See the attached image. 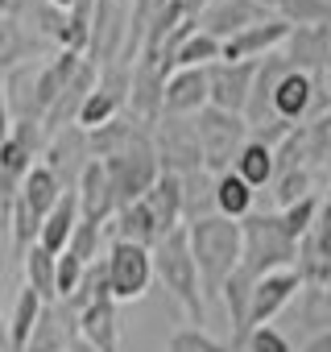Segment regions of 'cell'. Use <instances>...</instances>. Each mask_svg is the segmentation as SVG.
I'll return each mask as SVG.
<instances>
[{
  "mask_svg": "<svg viewBox=\"0 0 331 352\" xmlns=\"http://www.w3.org/2000/svg\"><path fill=\"white\" fill-rule=\"evenodd\" d=\"M104 166H108V179H112V187H116L120 208L145 199V191L161 179V162H157V149H153V129L141 124L112 157H104ZM120 208H116V212H120Z\"/></svg>",
  "mask_w": 331,
  "mask_h": 352,
  "instance_id": "277c9868",
  "label": "cell"
},
{
  "mask_svg": "<svg viewBox=\"0 0 331 352\" xmlns=\"http://www.w3.org/2000/svg\"><path fill=\"white\" fill-rule=\"evenodd\" d=\"M120 108H124V104H120L108 87H95V91L87 96V104H83V112H79V120H75V124H79L83 133L104 129L108 120H116V116H120Z\"/></svg>",
  "mask_w": 331,
  "mask_h": 352,
  "instance_id": "e575fe53",
  "label": "cell"
},
{
  "mask_svg": "<svg viewBox=\"0 0 331 352\" xmlns=\"http://www.w3.org/2000/svg\"><path fill=\"white\" fill-rule=\"evenodd\" d=\"M216 216V174L207 170H195V174H183V220L187 228Z\"/></svg>",
  "mask_w": 331,
  "mask_h": 352,
  "instance_id": "d4e9b609",
  "label": "cell"
},
{
  "mask_svg": "<svg viewBox=\"0 0 331 352\" xmlns=\"http://www.w3.org/2000/svg\"><path fill=\"white\" fill-rule=\"evenodd\" d=\"M13 133V108H9V96H5V79H0V141Z\"/></svg>",
  "mask_w": 331,
  "mask_h": 352,
  "instance_id": "60d3db41",
  "label": "cell"
},
{
  "mask_svg": "<svg viewBox=\"0 0 331 352\" xmlns=\"http://www.w3.org/2000/svg\"><path fill=\"white\" fill-rule=\"evenodd\" d=\"M21 265H25V286L38 290V298H42L46 307L58 302V257L46 253L42 245H34V249L21 257Z\"/></svg>",
  "mask_w": 331,
  "mask_h": 352,
  "instance_id": "83f0119b",
  "label": "cell"
},
{
  "mask_svg": "<svg viewBox=\"0 0 331 352\" xmlns=\"http://www.w3.org/2000/svg\"><path fill=\"white\" fill-rule=\"evenodd\" d=\"M257 67H261V63H224V58L212 63V67H207V96H212L207 108H220V112H236V116H244L249 96H253Z\"/></svg>",
  "mask_w": 331,
  "mask_h": 352,
  "instance_id": "30bf717a",
  "label": "cell"
},
{
  "mask_svg": "<svg viewBox=\"0 0 331 352\" xmlns=\"http://www.w3.org/2000/svg\"><path fill=\"white\" fill-rule=\"evenodd\" d=\"M269 17H273V13H269V9H261L257 0H212V5L199 13V25H203L212 38L232 42L236 34H244V30H253V25L269 21Z\"/></svg>",
  "mask_w": 331,
  "mask_h": 352,
  "instance_id": "5bb4252c",
  "label": "cell"
},
{
  "mask_svg": "<svg viewBox=\"0 0 331 352\" xmlns=\"http://www.w3.org/2000/svg\"><path fill=\"white\" fill-rule=\"evenodd\" d=\"M244 352H294V344H290V336H286L282 327L261 323V327H253V336H249Z\"/></svg>",
  "mask_w": 331,
  "mask_h": 352,
  "instance_id": "f35d334b",
  "label": "cell"
},
{
  "mask_svg": "<svg viewBox=\"0 0 331 352\" xmlns=\"http://www.w3.org/2000/svg\"><path fill=\"white\" fill-rule=\"evenodd\" d=\"M100 87V75H95V63L91 58H83V67L75 71V79L67 83V91L54 100V108L46 112V133L54 137V133H62V129H71L75 120H79V112H83V104H87V96Z\"/></svg>",
  "mask_w": 331,
  "mask_h": 352,
  "instance_id": "2e32d148",
  "label": "cell"
},
{
  "mask_svg": "<svg viewBox=\"0 0 331 352\" xmlns=\"http://www.w3.org/2000/svg\"><path fill=\"white\" fill-rule=\"evenodd\" d=\"M108 290L116 302H137L153 282V249L108 241Z\"/></svg>",
  "mask_w": 331,
  "mask_h": 352,
  "instance_id": "ba28073f",
  "label": "cell"
},
{
  "mask_svg": "<svg viewBox=\"0 0 331 352\" xmlns=\"http://www.w3.org/2000/svg\"><path fill=\"white\" fill-rule=\"evenodd\" d=\"M290 34H294V25H290V21L269 17V21H261V25H253V30L236 34L232 42H224V63H261V58H269V54L286 50Z\"/></svg>",
  "mask_w": 331,
  "mask_h": 352,
  "instance_id": "7c38bea8",
  "label": "cell"
},
{
  "mask_svg": "<svg viewBox=\"0 0 331 352\" xmlns=\"http://www.w3.org/2000/svg\"><path fill=\"white\" fill-rule=\"evenodd\" d=\"M75 336H79V315L67 302H50V307H42V319H38L25 352H67V344Z\"/></svg>",
  "mask_w": 331,
  "mask_h": 352,
  "instance_id": "ffe728a7",
  "label": "cell"
},
{
  "mask_svg": "<svg viewBox=\"0 0 331 352\" xmlns=\"http://www.w3.org/2000/svg\"><path fill=\"white\" fill-rule=\"evenodd\" d=\"M224 58V42L220 38H212L203 25L174 50V58H170V75L174 71H187V67H212V63H220Z\"/></svg>",
  "mask_w": 331,
  "mask_h": 352,
  "instance_id": "f546056e",
  "label": "cell"
},
{
  "mask_svg": "<svg viewBox=\"0 0 331 352\" xmlns=\"http://www.w3.org/2000/svg\"><path fill=\"white\" fill-rule=\"evenodd\" d=\"M282 54L298 71H327V30H294Z\"/></svg>",
  "mask_w": 331,
  "mask_h": 352,
  "instance_id": "484cf974",
  "label": "cell"
},
{
  "mask_svg": "<svg viewBox=\"0 0 331 352\" xmlns=\"http://www.w3.org/2000/svg\"><path fill=\"white\" fill-rule=\"evenodd\" d=\"M46 5L58 9V13H71V9H75V0H46Z\"/></svg>",
  "mask_w": 331,
  "mask_h": 352,
  "instance_id": "bcb514c9",
  "label": "cell"
},
{
  "mask_svg": "<svg viewBox=\"0 0 331 352\" xmlns=\"http://www.w3.org/2000/svg\"><path fill=\"white\" fill-rule=\"evenodd\" d=\"M62 195H67V187L58 183V174H54L46 162H38V166L25 174V183H21V199H25L42 220L58 208V199H62Z\"/></svg>",
  "mask_w": 331,
  "mask_h": 352,
  "instance_id": "cb8c5ba5",
  "label": "cell"
},
{
  "mask_svg": "<svg viewBox=\"0 0 331 352\" xmlns=\"http://www.w3.org/2000/svg\"><path fill=\"white\" fill-rule=\"evenodd\" d=\"M42 298H38V290H30V286H21L17 290V302H13V315H9V336H13V352H25L30 348V340H34V327H38V319H42Z\"/></svg>",
  "mask_w": 331,
  "mask_h": 352,
  "instance_id": "f1b7e54d",
  "label": "cell"
},
{
  "mask_svg": "<svg viewBox=\"0 0 331 352\" xmlns=\"http://www.w3.org/2000/svg\"><path fill=\"white\" fill-rule=\"evenodd\" d=\"M298 352H331V331H323V336H310V340H302V348Z\"/></svg>",
  "mask_w": 331,
  "mask_h": 352,
  "instance_id": "b9f144b4",
  "label": "cell"
},
{
  "mask_svg": "<svg viewBox=\"0 0 331 352\" xmlns=\"http://www.w3.org/2000/svg\"><path fill=\"white\" fill-rule=\"evenodd\" d=\"M145 208L153 212V224H157L161 236L187 228V220H183V179H179V174L161 170V179L145 191Z\"/></svg>",
  "mask_w": 331,
  "mask_h": 352,
  "instance_id": "ac0fdd59",
  "label": "cell"
},
{
  "mask_svg": "<svg viewBox=\"0 0 331 352\" xmlns=\"http://www.w3.org/2000/svg\"><path fill=\"white\" fill-rule=\"evenodd\" d=\"M166 79H170V71H166L153 54H141L137 58L133 83H128V108H133V116L145 129H153L166 116Z\"/></svg>",
  "mask_w": 331,
  "mask_h": 352,
  "instance_id": "9c48e42d",
  "label": "cell"
},
{
  "mask_svg": "<svg viewBox=\"0 0 331 352\" xmlns=\"http://www.w3.org/2000/svg\"><path fill=\"white\" fill-rule=\"evenodd\" d=\"M244 236V257L240 270L249 278H265L273 270H298V241L282 228L277 212H253L240 220Z\"/></svg>",
  "mask_w": 331,
  "mask_h": 352,
  "instance_id": "3957f363",
  "label": "cell"
},
{
  "mask_svg": "<svg viewBox=\"0 0 331 352\" xmlns=\"http://www.w3.org/2000/svg\"><path fill=\"white\" fill-rule=\"evenodd\" d=\"M273 17L290 21L294 30H331V0H277Z\"/></svg>",
  "mask_w": 331,
  "mask_h": 352,
  "instance_id": "1f68e13d",
  "label": "cell"
},
{
  "mask_svg": "<svg viewBox=\"0 0 331 352\" xmlns=\"http://www.w3.org/2000/svg\"><path fill=\"white\" fill-rule=\"evenodd\" d=\"M207 104V67H187L166 79V116H199Z\"/></svg>",
  "mask_w": 331,
  "mask_h": 352,
  "instance_id": "e0dca14e",
  "label": "cell"
},
{
  "mask_svg": "<svg viewBox=\"0 0 331 352\" xmlns=\"http://www.w3.org/2000/svg\"><path fill=\"white\" fill-rule=\"evenodd\" d=\"M187 232H191V253H195V265H199L203 298H224V286L240 270V257H244L240 224L224 220V216H207V220L191 224Z\"/></svg>",
  "mask_w": 331,
  "mask_h": 352,
  "instance_id": "6da1fadb",
  "label": "cell"
},
{
  "mask_svg": "<svg viewBox=\"0 0 331 352\" xmlns=\"http://www.w3.org/2000/svg\"><path fill=\"white\" fill-rule=\"evenodd\" d=\"M79 195L75 191H67L62 199H58V208L42 220V236H38V245L46 249V253H54V257H62L67 249H71V236H75V228H79Z\"/></svg>",
  "mask_w": 331,
  "mask_h": 352,
  "instance_id": "7402d4cb",
  "label": "cell"
},
{
  "mask_svg": "<svg viewBox=\"0 0 331 352\" xmlns=\"http://www.w3.org/2000/svg\"><path fill=\"white\" fill-rule=\"evenodd\" d=\"M253 199H257V191L240 179L236 170H228V174H220V179H216V216L240 224L244 216H253Z\"/></svg>",
  "mask_w": 331,
  "mask_h": 352,
  "instance_id": "4316f807",
  "label": "cell"
},
{
  "mask_svg": "<svg viewBox=\"0 0 331 352\" xmlns=\"http://www.w3.org/2000/svg\"><path fill=\"white\" fill-rule=\"evenodd\" d=\"M257 5H261V9H269V13H273V9H277V0H257Z\"/></svg>",
  "mask_w": 331,
  "mask_h": 352,
  "instance_id": "c3c4849f",
  "label": "cell"
},
{
  "mask_svg": "<svg viewBox=\"0 0 331 352\" xmlns=\"http://www.w3.org/2000/svg\"><path fill=\"white\" fill-rule=\"evenodd\" d=\"M0 352H13V336H9V315L0 311Z\"/></svg>",
  "mask_w": 331,
  "mask_h": 352,
  "instance_id": "7bdbcfd3",
  "label": "cell"
},
{
  "mask_svg": "<svg viewBox=\"0 0 331 352\" xmlns=\"http://www.w3.org/2000/svg\"><path fill=\"white\" fill-rule=\"evenodd\" d=\"M42 162L58 174V183H62L67 191H75V187H79V179H83V170H87V162H91L87 133H83L79 124H71V129L54 133V137H50V145H46V157H42Z\"/></svg>",
  "mask_w": 331,
  "mask_h": 352,
  "instance_id": "8fae6325",
  "label": "cell"
},
{
  "mask_svg": "<svg viewBox=\"0 0 331 352\" xmlns=\"http://www.w3.org/2000/svg\"><path fill=\"white\" fill-rule=\"evenodd\" d=\"M315 187H319V174L315 170H282L277 179H273V208L282 212V208H290L298 199H310V195H319Z\"/></svg>",
  "mask_w": 331,
  "mask_h": 352,
  "instance_id": "836d02e7",
  "label": "cell"
},
{
  "mask_svg": "<svg viewBox=\"0 0 331 352\" xmlns=\"http://www.w3.org/2000/svg\"><path fill=\"white\" fill-rule=\"evenodd\" d=\"M83 274H87V265H83L75 253H62V257H58V302H67V298L79 290Z\"/></svg>",
  "mask_w": 331,
  "mask_h": 352,
  "instance_id": "ab89813d",
  "label": "cell"
},
{
  "mask_svg": "<svg viewBox=\"0 0 331 352\" xmlns=\"http://www.w3.org/2000/svg\"><path fill=\"white\" fill-rule=\"evenodd\" d=\"M319 220H331V183L323 191V204H319Z\"/></svg>",
  "mask_w": 331,
  "mask_h": 352,
  "instance_id": "f6af8a7d",
  "label": "cell"
},
{
  "mask_svg": "<svg viewBox=\"0 0 331 352\" xmlns=\"http://www.w3.org/2000/svg\"><path fill=\"white\" fill-rule=\"evenodd\" d=\"M319 204H323V195H310V199H298V204L282 208V212H277L282 228H286L294 241H306L310 228H315V220H319Z\"/></svg>",
  "mask_w": 331,
  "mask_h": 352,
  "instance_id": "8d00e7d4",
  "label": "cell"
},
{
  "mask_svg": "<svg viewBox=\"0 0 331 352\" xmlns=\"http://www.w3.org/2000/svg\"><path fill=\"white\" fill-rule=\"evenodd\" d=\"M104 245H108V228H104V224H95V220H79V228H75V236H71V249H67V253H75L83 265H91V261H100Z\"/></svg>",
  "mask_w": 331,
  "mask_h": 352,
  "instance_id": "74e56055",
  "label": "cell"
},
{
  "mask_svg": "<svg viewBox=\"0 0 331 352\" xmlns=\"http://www.w3.org/2000/svg\"><path fill=\"white\" fill-rule=\"evenodd\" d=\"M153 278L170 290V298L191 315V323L203 319V282H199V265H195V253H191V232L179 228L170 236H161L153 245Z\"/></svg>",
  "mask_w": 331,
  "mask_h": 352,
  "instance_id": "7a4b0ae2",
  "label": "cell"
},
{
  "mask_svg": "<svg viewBox=\"0 0 331 352\" xmlns=\"http://www.w3.org/2000/svg\"><path fill=\"white\" fill-rule=\"evenodd\" d=\"M5 232H9V241H13V249L25 257L34 245H38V236H42V216L21 199V191H17V199H13V208H9V216H5Z\"/></svg>",
  "mask_w": 331,
  "mask_h": 352,
  "instance_id": "4dcf8cb0",
  "label": "cell"
},
{
  "mask_svg": "<svg viewBox=\"0 0 331 352\" xmlns=\"http://www.w3.org/2000/svg\"><path fill=\"white\" fill-rule=\"evenodd\" d=\"M232 170L240 174V179H244L253 191L273 187V179H277V149L265 145V141H257V137H249V145L240 149V157H236Z\"/></svg>",
  "mask_w": 331,
  "mask_h": 352,
  "instance_id": "603a6c76",
  "label": "cell"
},
{
  "mask_svg": "<svg viewBox=\"0 0 331 352\" xmlns=\"http://www.w3.org/2000/svg\"><path fill=\"white\" fill-rule=\"evenodd\" d=\"M13 9V0H0V21H5V13Z\"/></svg>",
  "mask_w": 331,
  "mask_h": 352,
  "instance_id": "7dc6e473",
  "label": "cell"
},
{
  "mask_svg": "<svg viewBox=\"0 0 331 352\" xmlns=\"http://www.w3.org/2000/svg\"><path fill=\"white\" fill-rule=\"evenodd\" d=\"M298 298H302L298 319H302V327H306V340H310V336L331 331V290H327V286L306 282V286L298 290Z\"/></svg>",
  "mask_w": 331,
  "mask_h": 352,
  "instance_id": "d6a6232c",
  "label": "cell"
},
{
  "mask_svg": "<svg viewBox=\"0 0 331 352\" xmlns=\"http://www.w3.org/2000/svg\"><path fill=\"white\" fill-rule=\"evenodd\" d=\"M306 282H302V274L298 270H273V274H265V278H257L253 282V307H249V315H253V327H261V323H273L294 298H298V290H302Z\"/></svg>",
  "mask_w": 331,
  "mask_h": 352,
  "instance_id": "4fadbf2b",
  "label": "cell"
},
{
  "mask_svg": "<svg viewBox=\"0 0 331 352\" xmlns=\"http://www.w3.org/2000/svg\"><path fill=\"white\" fill-rule=\"evenodd\" d=\"M195 129H199V149H203V170L207 174H228L240 157V149L249 145L253 129L244 116L236 112H220V108H203L195 116Z\"/></svg>",
  "mask_w": 331,
  "mask_h": 352,
  "instance_id": "5b68a950",
  "label": "cell"
},
{
  "mask_svg": "<svg viewBox=\"0 0 331 352\" xmlns=\"http://www.w3.org/2000/svg\"><path fill=\"white\" fill-rule=\"evenodd\" d=\"M331 108L327 91H323V79L315 71H298L290 67L277 87H273V116L286 120V124H298V120H315Z\"/></svg>",
  "mask_w": 331,
  "mask_h": 352,
  "instance_id": "52a82bcc",
  "label": "cell"
},
{
  "mask_svg": "<svg viewBox=\"0 0 331 352\" xmlns=\"http://www.w3.org/2000/svg\"><path fill=\"white\" fill-rule=\"evenodd\" d=\"M75 195H79V216H83V220H95V224H108V220L116 216V208H120L116 187H112V179H108V166L95 162V157L87 162V170H83Z\"/></svg>",
  "mask_w": 331,
  "mask_h": 352,
  "instance_id": "9a60e30c",
  "label": "cell"
},
{
  "mask_svg": "<svg viewBox=\"0 0 331 352\" xmlns=\"http://www.w3.org/2000/svg\"><path fill=\"white\" fill-rule=\"evenodd\" d=\"M153 149H157L161 170L179 174V179H183V174L203 170V149H199L195 116H161L153 124Z\"/></svg>",
  "mask_w": 331,
  "mask_h": 352,
  "instance_id": "8992f818",
  "label": "cell"
},
{
  "mask_svg": "<svg viewBox=\"0 0 331 352\" xmlns=\"http://www.w3.org/2000/svg\"><path fill=\"white\" fill-rule=\"evenodd\" d=\"M108 232H112V241H124V245H141V249H153L157 241H161V232H157V224H153V212L145 208V199H137V204H124L112 220H108Z\"/></svg>",
  "mask_w": 331,
  "mask_h": 352,
  "instance_id": "44dd1931",
  "label": "cell"
},
{
  "mask_svg": "<svg viewBox=\"0 0 331 352\" xmlns=\"http://www.w3.org/2000/svg\"><path fill=\"white\" fill-rule=\"evenodd\" d=\"M67 352H100V348H95L91 340H83V336H75V340L67 344Z\"/></svg>",
  "mask_w": 331,
  "mask_h": 352,
  "instance_id": "ee69618b",
  "label": "cell"
},
{
  "mask_svg": "<svg viewBox=\"0 0 331 352\" xmlns=\"http://www.w3.org/2000/svg\"><path fill=\"white\" fill-rule=\"evenodd\" d=\"M166 352H236L232 340H216L203 327H179L166 340Z\"/></svg>",
  "mask_w": 331,
  "mask_h": 352,
  "instance_id": "d590c367",
  "label": "cell"
},
{
  "mask_svg": "<svg viewBox=\"0 0 331 352\" xmlns=\"http://www.w3.org/2000/svg\"><path fill=\"white\" fill-rule=\"evenodd\" d=\"M323 286H327V290H331V278H327V282H323Z\"/></svg>",
  "mask_w": 331,
  "mask_h": 352,
  "instance_id": "681fc988",
  "label": "cell"
},
{
  "mask_svg": "<svg viewBox=\"0 0 331 352\" xmlns=\"http://www.w3.org/2000/svg\"><path fill=\"white\" fill-rule=\"evenodd\" d=\"M116 307L120 302L112 294H104V298H95L91 307L79 311V336L91 340L100 352H120V311Z\"/></svg>",
  "mask_w": 331,
  "mask_h": 352,
  "instance_id": "d6986e66",
  "label": "cell"
}]
</instances>
